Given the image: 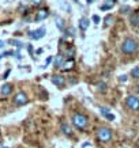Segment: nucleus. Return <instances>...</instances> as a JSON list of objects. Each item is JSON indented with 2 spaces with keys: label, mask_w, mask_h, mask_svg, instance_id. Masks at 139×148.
I'll list each match as a JSON object with an SVG mask.
<instances>
[{
  "label": "nucleus",
  "mask_w": 139,
  "mask_h": 148,
  "mask_svg": "<svg viewBox=\"0 0 139 148\" xmlns=\"http://www.w3.org/2000/svg\"><path fill=\"white\" fill-rule=\"evenodd\" d=\"M29 102V98H27V95L23 92V91H19L18 94L14 97V103L17 105V106H23V105H26Z\"/></svg>",
  "instance_id": "obj_5"
},
{
  "label": "nucleus",
  "mask_w": 139,
  "mask_h": 148,
  "mask_svg": "<svg viewBox=\"0 0 139 148\" xmlns=\"http://www.w3.org/2000/svg\"><path fill=\"white\" fill-rule=\"evenodd\" d=\"M72 124L78 128V129H85L89 125V120L85 114H81V113H75L72 116Z\"/></svg>",
  "instance_id": "obj_1"
},
{
  "label": "nucleus",
  "mask_w": 139,
  "mask_h": 148,
  "mask_svg": "<svg viewBox=\"0 0 139 148\" xmlns=\"http://www.w3.org/2000/svg\"><path fill=\"white\" fill-rule=\"evenodd\" d=\"M131 76L135 77V79H138L139 77V67L132 68V71H131Z\"/></svg>",
  "instance_id": "obj_17"
},
{
  "label": "nucleus",
  "mask_w": 139,
  "mask_h": 148,
  "mask_svg": "<svg viewBox=\"0 0 139 148\" xmlns=\"http://www.w3.org/2000/svg\"><path fill=\"white\" fill-rule=\"evenodd\" d=\"M100 110H101V113H102L104 116H106L108 113H109V109L108 108H100Z\"/></svg>",
  "instance_id": "obj_25"
},
{
  "label": "nucleus",
  "mask_w": 139,
  "mask_h": 148,
  "mask_svg": "<svg viewBox=\"0 0 139 148\" xmlns=\"http://www.w3.org/2000/svg\"><path fill=\"white\" fill-rule=\"evenodd\" d=\"M62 130H63L64 135H67V136H71V133H72L71 128H70L67 124H62Z\"/></svg>",
  "instance_id": "obj_14"
},
{
  "label": "nucleus",
  "mask_w": 139,
  "mask_h": 148,
  "mask_svg": "<svg viewBox=\"0 0 139 148\" xmlns=\"http://www.w3.org/2000/svg\"><path fill=\"white\" fill-rule=\"evenodd\" d=\"M27 50H29V53L32 54V53H33V46H32V45H29V46H27Z\"/></svg>",
  "instance_id": "obj_29"
},
{
  "label": "nucleus",
  "mask_w": 139,
  "mask_h": 148,
  "mask_svg": "<svg viewBox=\"0 0 139 148\" xmlns=\"http://www.w3.org/2000/svg\"><path fill=\"white\" fill-rule=\"evenodd\" d=\"M72 67H74V60H68L67 63H64L63 69H64V71H70Z\"/></svg>",
  "instance_id": "obj_16"
},
{
  "label": "nucleus",
  "mask_w": 139,
  "mask_h": 148,
  "mask_svg": "<svg viewBox=\"0 0 139 148\" xmlns=\"http://www.w3.org/2000/svg\"><path fill=\"white\" fill-rule=\"evenodd\" d=\"M126 80H127V76H126V75L120 76V82H126Z\"/></svg>",
  "instance_id": "obj_31"
},
{
  "label": "nucleus",
  "mask_w": 139,
  "mask_h": 148,
  "mask_svg": "<svg viewBox=\"0 0 139 148\" xmlns=\"http://www.w3.org/2000/svg\"><path fill=\"white\" fill-rule=\"evenodd\" d=\"M79 27H81L82 32L87 30V27H89V21L86 18H81V21H79Z\"/></svg>",
  "instance_id": "obj_12"
},
{
  "label": "nucleus",
  "mask_w": 139,
  "mask_h": 148,
  "mask_svg": "<svg viewBox=\"0 0 139 148\" xmlns=\"http://www.w3.org/2000/svg\"><path fill=\"white\" fill-rule=\"evenodd\" d=\"M91 21L97 25V23H100V21H101V18H100L98 15H93V18H91Z\"/></svg>",
  "instance_id": "obj_23"
},
{
  "label": "nucleus",
  "mask_w": 139,
  "mask_h": 148,
  "mask_svg": "<svg viewBox=\"0 0 139 148\" xmlns=\"http://www.w3.org/2000/svg\"><path fill=\"white\" fill-rule=\"evenodd\" d=\"M50 80L53 83L55 86H57V87H63L64 83H66V79H64L62 75H53V76L50 77Z\"/></svg>",
  "instance_id": "obj_7"
},
{
  "label": "nucleus",
  "mask_w": 139,
  "mask_h": 148,
  "mask_svg": "<svg viewBox=\"0 0 139 148\" xmlns=\"http://www.w3.org/2000/svg\"><path fill=\"white\" fill-rule=\"evenodd\" d=\"M48 15H49V12H48L46 10H41L40 12L37 14L36 22H40V21H44V19H46V18H48Z\"/></svg>",
  "instance_id": "obj_9"
},
{
  "label": "nucleus",
  "mask_w": 139,
  "mask_h": 148,
  "mask_svg": "<svg viewBox=\"0 0 139 148\" xmlns=\"http://www.w3.org/2000/svg\"><path fill=\"white\" fill-rule=\"evenodd\" d=\"M45 27H41V29H37V30H33V32L29 33V37H30V40H40L42 37L45 36Z\"/></svg>",
  "instance_id": "obj_6"
},
{
  "label": "nucleus",
  "mask_w": 139,
  "mask_h": 148,
  "mask_svg": "<svg viewBox=\"0 0 139 148\" xmlns=\"http://www.w3.org/2000/svg\"><path fill=\"white\" fill-rule=\"evenodd\" d=\"M64 65V60H63V56H56V60H55V67L56 68H63Z\"/></svg>",
  "instance_id": "obj_11"
},
{
  "label": "nucleus",
  "mask_w": 139,
  "mask_h": 148,
  "mask_svg": "<svg viewBox=\"0 0 139 148\" xmlns=\"http://www.w3.org/2000/svg\"><path fill=\"white\" fill-rule=\"evenodd\" d=\"M105 118H106V120H109V121H113V120H115V116H113L112 113H108L106 116H105Z\"/></svg>",
  "instance_id": "obj_24"
},
{
  "label": "nucleus",
  "mask_w": 139,
  "mask_h": 148,
  "mask_svg": "<svg viewBox=\"0 0 139 148\" xmlns=\"http://www.w3.org/2000/svg\"><path fill=\"white\" fill-rule=\"evenodd\" d=\"M113 7V4H104V5H101V10L102 11H106V10H111Z\"/></svg>",
  "instance_id": "obj_22"
},
{
  "label": "nucleus",
  "mask_w": 139,
  "mask_h": 148,
  "mask_svg": "<svg viewBox=\"0 0 139 148\" xmlns=\"http://www.w3.org/2000/svg\"><path fill=\"white\" fill-rule=\"evenodd\" d=\"M50 61H52V57H48V58H46V61H45V65H48Z\"/></svg>",
  "instance_id": "obj_30"
},
{
  "label": "nucleus",
  "mask_w": 139,
  "mask_h": 148,
  "mask_svg": "<svg viewBox=\"0 0 139 148\" xmlns=\"http://www.w3.org/2000/svg\"><path fill=\"white\" fill-rule=\"evenodd\" d=\"M136 49H138V44L132 38H127L121 45V52L124 54H132L136 52Z\"/></svg>",
  "instance_id": "obj_2"
},
{
  "label": "nucleus",
  "mask_w": 139,
  "mask_h": 148,
  "mask_svg": "<svg viewBox=\"0 0 139 148\" xmlns=\"http://www.w3.org/2000/svg\"><path fill=\"white\" fill-rule=\"evenodd\" d=\"M55 22H56V27H57L59 30H66V26H64V21L60 16H55Z\"/></svg>",
  "instance_id": "obj_10"
},
{
  "label": "nucleus",
  "mask_w": 139,
  "mask_h": 148,
  "mask_svg": "<svg viewBox=\"0 0 139 148\" xmlns=\"http://www.w3.org/2000/svg\"><path fill=\"white\" fill-rule=\"evenodd\" d=\"M11 54H14V52H4V53L1 54V56L4 57V56H11Z\"/></svg>",
  "instance_id": "obj_28"
},
{
  "label": "nucleus",
  "mask_w": 139,
  "mask_h": 148,
  "mask_svg": "<svg viewBox=\"0 0 139 148\" xmlns=\"http://www.w3.org/2000/svg\"><path fill=\"white\" fill-rule=\"evenodd\" d=\"M11 91H12V84H10V83H7V84H4L3 87H1V95H3V97L10 95L11 94Z\"/></svg>",
  "instance_id": "obj_8"
},
{
  "label": "nucleus",
  "mask_w": 139,
  "mask_h": 148,
  "mask_svg": "<svg viewBox=\"0 0 139 148\" xmlns=\"http://www.w3.org/2000/svg\"><path fill=\"white\" fill-rule=\"evenodd\" d=\"M95 88H97L100 92H105L108 88V86H106V83H104V82H98V83L95 84Z\"/></svg>",
  "instance_id": "obj_13"
},
{
  "label": "nucleus",
  "mask_w": 139,
  "mask_h": 148,
  "mask_svg": "<svg viewBox=\"0 0 139 148\" xmlns=\"http://www.w3.org/2000/svg\"><path fill=\"white\" fill-rule=\"evenodd\" d=\"M10 44H12V45H15L17 48H19V49H21V48L23 46L22 42H19V41H17V40H11V41H10Z\"/></svg>",
  "instance_id": "obj_20"
},
{
  "label": "nucleus",
  "mask_w": 139,
  "mask_h": 148,
  "mask_svg": "<svg viewBox=\"0 0 139 148\" xmlns=\"http://www.w3.org/2000/svg\"><path fill=\"white\" fill-rule=\"evenodd\" d=\"M74 1H76V3H78V1H79V0H74Z\"/></svg>",
  "instance_id": "obj_37"
},
{
  "label": "nucleus",
  "mask_w": 139,
  "mask_h": 148,
  "mask_svg": "<svg viewBox=\"0 0 139 148\" xmlns=\"http://www.w3.org/2000/svg\"><path fill=\"white\" fill-rule=\"evenodd\" d=\"M126 103L131 110H134V112L139 110V98L138 97H135V95H128L126 99Z\"/></svg>",
  "instance_id": "obj_4"
},
{
  "label": "nucleus",
  "mask_w": 139,
  "mask_h": 148,
  "mask_svg": "<svg viewBox=\"0 0 139 148\" xmlns=\"http://www.w3.org/2000/svg\"><path fill=\"white\" fill-rule=\"evenodd\" d=\"M10 72H11V71H10V69H7V71H6V72H4V75H3V79H7V77H8V75H10Z\"/></svg>",
  "instance_id": "obj_27"
},
{
  "label": "nucleus",
  "mask_w": 139,
  "mask_h": 148,
  "mask_svg": "<svg viewBox=\"0 0 139 148\" xmlns=\"http://www.w3.org/2000/svg\"><path fill=\"white\" fill-rule=\"evenodd\" d=\"M36 53H37V54H41V53H42V49H37Z\"/></svg>",
  "instance_id": "obj_32"
},
{
  "label": "nucleus",
  "mask_w": 139,
  "mask_h": 148,
  "mask_svg": "<svg viewBox=\"0 0 139 148\" xmlns=\"http://www.w3.org/2000/svg\"><path fill=\"white\" fill-rule=\"evenodd\" d=\"M0 148H4V147H3V144H1V143H0Z\"/></svg>",
  "instance_id": "obj_35"
},
{
  "label": "nucleus",
  "mask_w": 139,
  "mask_h": 148,
  "mask_svg": "<svg viewBox=\"0 0 139 148\" xmlns=\"http://www.w3.org/2000/svg\"><path fill=\"white\" fill-rule=\"evenodd\" d=\"M87 3H89V4H91V3H93V0H87Z\"/></svg>",
  "instance_id": "obj_34"
},
{
  "label": "nucleus",
  "mask_w": 139,
  "mask_h": 148,
  "mask_svg": "<svg viewBox=\"0 0 139 148\" xmlns=\"http://www.w3.org/2000/svg\"><path fill=\"white\" fill-rule=\"evenodd\" d=\"M32 3L33 4H36V5H40L41 3H42V0H32Z\"/></svg>",
  "instance_id": "obj_26"
},
{
  "label": "nucleus",
  "mask_w": 139,
  "mask_h": 148,
  "mask_svg": "<svg viewBox=\"0 0 139 148\" xmlns=\"http://www.w3.org/2000/svg\"><path fill=\"white\" fill-rule=\"evenodd\" d=\"M130 11H131V8L128 7V5H124V7H121V8H120V12L121 14H128Z\"/></svg>",
  "instance_id": "obj_21"
},
{
  "label": "nucleus",
  "mask_w": 139,
  "mask_h": 148,
  "mask_svg": "<svg viewBox=\"0 0 139 148\" xmlns=\"http://www.w3.org/2000/svg\"><path fill=\"white\" fill-rule=\"evenodd\" d=\"M113 21H115V18H113L112 15H108L106 18H105V25H108V26H111L113 23Z\"/></svg>",
  "instance_id": "obj_18"
},
{
  "label": "nucleus",
  "mask_w": 139,
  "mask_h": 148,
  "mask_svg": "<svg viewBox=\"0 0 139 148\" xmlns=\"http://www.w3.org/2000/svg\"><path fill=\"white\" fill-rule=\"evenodd\" d=\"M64 33H66L67 36H71V37L75 36V30H74L72 27H68V29H66V30H64Z\"/></svg>",
  "instance_id": "obj_19"
},
{
  "label": "nucleus",
  "mask_w": 139,
  "mask_h": 148,
  "mask_svg": "<svg viewBox=\"0 0 139 148\" xmlns=\"http://www.w3.org/2000/svg\"><path fill=\"white\" fill-rule=\"evenodd\" d=\"M136 90H138V92H139V86H138V87H136Z\"/></svg>",
  "instance_id": "obj_36"
},
{
  "label": "nucleus",
  "mask_w": 139,
  "mask_h": 148,
  "mask_svg": "<svg viewBox=\"0 0 139 148\" xmlns=\"http://www.w3.org/2000/svg\"><path fill=\"white\" fill-rule=\"evenodd\" d=\"M97 139L102 143H108L112 140V130L109 128H100L97 130Z\"/></svg>",
  "instance_id": "obj_3"
},
{
  "label": "nucleus",
  "mask_w": 139,
  "mask_h": 148,
  "mask_svg": "<svg viewBox=\"0 0 139 148\" xmlns=\"http://www.w3.org/2000/svg\"><path fill=\"white\" fill-rule=\"evenodd\" d=\"M131 23H132L134 26H136V25L139 23V12L132 14V15H131Z\"/></svg>",
  "instance_id": "obj_15"
},
{
  "label": "nucleus",
  "mask_w": 139,
  "mask_h": 148,
  "mask_svg": "<svg viewBox=\"0 0 139 148\" xmlns=\"http://www.w3.org/2000/svg\"><path fill=\"white\" fill-rule=\"evenodd\" d=\"M4 46V41H0V48H3Z\"/></svg>",
  "instance_id": "obj_33"
},
{
  "label": "nucleus",
  "mask_w": 139,
  "mask_h": 148,
  "mask_svg": "<svg viewBox=\"0 0 139 148\" xmlns=\"http://www.w3.org/2000/svg\"><path fill=\"white\" fill-rule=\"evenodd\" d=\"M136 1H139V0H136Z\"/></svg>",
  "instance_id": "obj_38"
}]
</instances>
